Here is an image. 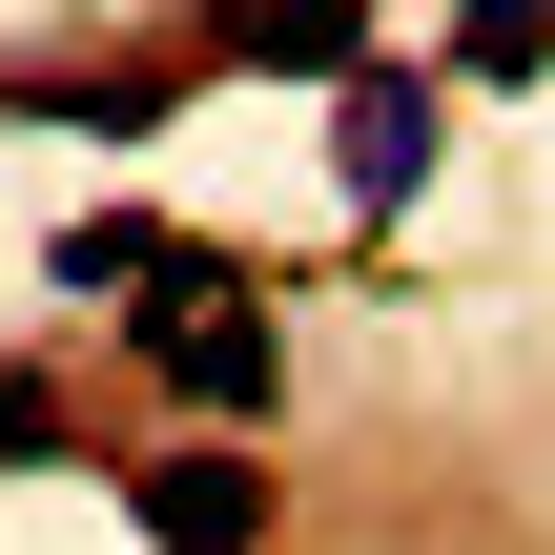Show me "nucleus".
<instances>
[{"label":"nucleus","mask_w":555,"mask_h":555,"mask_svg":"<svg viewBox=\"0 0 555 555\" xmlns=\"http://www.w3.org/2000/svg\"><path fill=\"white\" fill-rule=\"evenodd\" d=\"M433 144H453V62H350V82H330V185H350V227H391V206L433 185Z\"/></svg>","instance_id":"f257e3e1"},{"label":"nucleus","mask_w":555,"mask_h":555,"mask_svg":"<svg viewBox=\"0 0 555 555\" xmlns=\"http://www.w3.org/2000/svg\"><path fill=\"white\" fill-rule=\"evenodd\" d=\"M144 371H165V391H185V412H227V433H247V412H268V391H288V350H268V309H247V288H227V268H206V247H185V288H165V309H144Z\"/></svg>","instance_id":"f03ea898"},{"label":"nucleus","mask_w":555,"mask_h":555,"mask_svg":"<svg viewBox=\"0 0 555 555\" xmlns=\"http://www.w3.org/2000/svg\"><path fill=\"white\" fill-rule=\"evenodd\" d=\"M144 555H268V453H144Z\"/></svg>","instance_id":"7ed1b4c3"},{"label":"nucleus","mask_w":555,"mask_h":555,"mask_svg":"<svg viewBox=\"0 0 555 555\" xmlns=\"http://www.w3.org/2000/svg\"><path fill=\"white\" fill-rule=\"evenodd\" d=\"M41 288H82V309H124V330H144V309L185 288V227H144V206H103V227H62V247H41Z\"/></svg>","instance_id":"20e7f679"},{"label":"nucleus","mask_w":555,"mask_h":555,"mask_svg":"<svg viewBox=\"0 0 555 555\" xmlns=\"http://www.w3.org/2000/svg\"><path fill=\"white\" fill-rule=\"evenodd\" d=\"M247 62H288V82H330V62H371V41H350L330 0H268V21H247Z\"/></svg>","instance_id":"39448f33"}]
</instances>
